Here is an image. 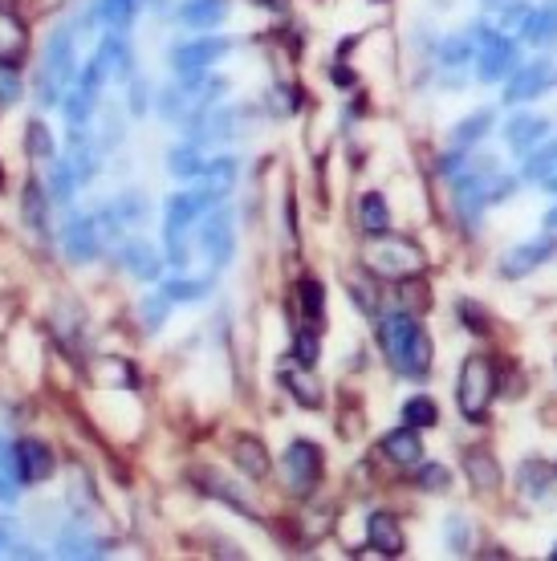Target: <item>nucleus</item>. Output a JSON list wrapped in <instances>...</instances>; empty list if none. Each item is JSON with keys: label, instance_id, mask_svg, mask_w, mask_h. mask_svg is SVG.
Here are the masks:
<instances>
[{"label": "nucleus", "instance_id": "obj_1", "mask_svg": "<svg viewBox=\"0 0 557 561\" xmlns=\"http://www.w3.org/2000/svg\"><path fill=\"white\" fill-rule=\"evenodd\" d=\"M379 342L391 370L403 374V379H427L431 374V338L403 309H391V314L379 318Z\"/></svg>", "mask_w": 557, "mask_h": 561}, {"label": "nucleus", "instance_id": "obj_2", "mask_svg": "<svg viewBox=\"0 0 557 561\" xmlns=\"http://www.w3.org/2000/svg\"><path fill=\"white\" fill-rule=\"evenodd\" d=\"M497 399V366L488 354H468L456 374V407L468 423H484L488 407Z\"/></svg>", "mask_w": 557, "mask_h": 561}, {"label": "nucleus", "instance_id": "obj_3", "mask_svg": "<svg viewBox=\"0 0 557 561\" xmlns=\"http://www.w3.org/2000/svg\"><path fill=\"white\" fill-rule=\"evenodd\" d=\"M74 78V37H70V25H61L53 37H49V49H45V74H41V102L53 106L57 102V90Z\"/></svg>", "mask_w": 557, "mask_h": 561}, {"label": "nucleus", "instance_id": "obj_4", "mask_svg": "<svg viewBox=\"0 0 557 561\" xmlns=\"http://www.w3.org/2000/svg\"><path fill=\"white\" fill-rule=\"evenodd\" d=\"M366 265L375 269L379 277H387V281H403V277L423 273V253L411 240H383V244H375L366 253Z\"/></svg>", "mask_w": 557, "mask_h": 561}, {"label": "nucleus", "instance_id": "obj_5", "mask_svg": "<svg viewBox=\"0 0 557 561\" xmlns=\"http://www.w3.org/2000/svg\"><path fill=\"white\" fill-rule=\"evenodd\" d=\"M513 70H517V45H513V37H505L497 29L480 33V53H476L480 82H505V78H513Z\"/></svg>", "mask_w": 557, "mask_h": 561}, {"label": "nucleus", "instance_id": "obj_6", "mask_svg": "<svg viewBox=\"0 0 557 561\" xmlns=\"http://www.w3.org/2000/svg\"><path fill=\"white\" fill-rule=\"evenodd\" d=\"M200 208L192 196H171L167 200V224H163V240H167V261L175 269L188 265V228L196 224Z\"/></svg>", "mask_w": 557, "mask_h": 561}, {"label": "nucleus", "instance_id": "obj_7", "mask_svg": "<svg viewBox=\"0 0 557 561\" xmlns=\"http://www.w3.org/2000/svg\"><path fill=\"white\" fill-rule=\"evenodd\" d=\"M228 49H232L228 37H196V41L179 45V49L171 53V66H175L179 78H192V74H204L212 61H220Z\"/></svg>", "mask_w": 557, "mask_h": 561}, {"label": "nucleus", "instance_id": "obj_8", "mask_svg": "<svg viewBox=\"0 0 557 561\" xmlns=\"http://www.w3.org/2000/svg\"><path fill=\"white\" fill-rule=\"evenodd\" d=\"M285 480L293 492H314V484L322 480V452L309 440H293L285 452Z\"/></svg>", "mask_w": 557, "mask_h": 561}, {"label": "nucleus", "instance_id": "obj_9", "mask_svg": "<svg viewBox=\"0 0 557 561\" xmlns=\"http://www.w3.org/2000/svg\"><path fill=\"white\" fill-rule=\"evenodd\" d=\"M549 257H557V240H553V236L525 240V244H517V248H509V253H505V261H501V277H509V281H521V277L537 273V269H541Z\"/></svg>", "mask_w": 557, "mask_h": 561}, {"label": "nucleus", "instance_id": "obj_10", "mask_svg": "<svg viewBox=\"0 0 557 561\" xmlns=\"http://www.w3.org/2000/svg\"><path fill=\"white\" fill-rule=\"evenodd\" d=\"M549 86H557L553 61H529L525 70H513L509 90H505V102H509V106H521V102H529V98H541Z\"/></svg>", "mask_w": 557, "mask_h": 561}, {"label": "nucleus", "instance_id": "obj_11", "mask_svg": "<svg viewBox=\"0 0 557 561\" xmlns=\"http://www.w3.org/2000/svg\"><path fill=\"white\" fill-rule=\"evenodd\" d=\"M492 171H497V163L492 167H484V171H464L460 179H456V212H460V220H468V224H476L480 220V212L488 208V179H492Z\"/></svg>", "mask_w": 557, "mask_h": 561}, {"label": "nucleus", "instance_id": "obj_12", "mask_svg": "<svg viewBox=\"0 0 557 561\" xmlns=\"http://www.w3.org/2000/svg\"><path fill=\"white\" fill-rule=\"evenodd\" d=\"M200 244H204V253L216 269H224L232 261V220H228V212H212L200 224Z\"/></svg>", "mask_w": 557, "mask_h": 561}, {"label": "nucleus", "instance_id": "obj_13", "mask_svg": "<svg viewBox=\"0 0 557 561\" xmlns=\"http://www.w3.org/2000/svg\"><path fill=\"white\" fill-rule=\"evenodd\" d=\"M379 452H383L387 464H395V468H411V464H419V456H423V440H419V431H415V427L403 423V427H395L391 435H383Z\"/></svg>", "mask_w": 557, "mask_h": 561}, {"label": "nucleus", "instance_id": "obj_14", "mask_svg": "<svg viewBox=\"0 0 557 561\" xmlns=\"http://www.w3.org/2000/svg\"><path fill=\"white\" fill-rule=\"evenodd\" d=\"M366 545L375 549V553H383V557H399L403 553V529H399V521L391 513H370V521H366Z\"/></svg>", "mask_w": 557, "mask_h": 561}, {"label": "nucleus", "instance_id": "obj_15", "mask_svg": "<svg viewBox=\"0 0 557 561\" xmlns=\"http://www.w3.org/2000/svg\"><path fill=\"white\" fill-rule=\"evenodd\" d=\"M25 49H29V33H25L21 17H17L13 9L0 5V61H5V66H13V61L25 57Z\"/></svg>", "mask_w": 557, "mask_h": 561}, {"label": "nucleus", "instance_id": "obj_16", "mask_svg": "<svg viewBox=\"0 0 557 561\" xmlns=\"http://www.w3.org/2000/svg\"><path fill=\"white\" fill-rule=\"evenodd\" d=\"M232 460L244 476H253V480H265L269 476V452L261 440H253V435H236L232 440Z\"/></svg>", "mask_w": 557, "mask_h": 561}, {"label": "nucleus", "instance_id": "obj_17", "mask_svg": "<svg viewBox=\"0 0 557 561\" xmlns=\"http://www.w3.org/2000/svg\"><path fill=\"white\" fill-rule=\"evenodd\" d=\"M94 253H98V224L82 216L66 228V257L86 265V261H94Z\"/></svg>", "mask_w": 557, "mask_h": 561}, {"label": "nucleus", "instance_id": "obj_18", "mask_svg": "<svg viewBox=\"0 0 557 561\" xmlns=\"http://www.w3.org/2000/svg\"><path fill=\"white\" fill-rule=\"evenodd\" d=\"M549 135V122L545 118H533V114H517L513 122H509V127H505V139H509V147L513 151H533L541 139Z\"/></svg>", "mask_w": 557, "mask_h": 561}, {"label": "nucleus", "instance_id": "obj_19", "mask_svg": "<svg viewBox=\"0 0 557 561\" xmlns=\"http://www.w3.org/2000/svg\"><path fill=\"white\" fill-rule=\"evenodd\" d=\"M228 17V0H188L179 9V21L188 29H216Z\"/></svg>", "mask_w": 557, "mask_h": 561}, {"label": "nucleus", "instance_id": "obj_20", "mask_svg": "<svg viewBox=\"0 0 557 561\" xmlns=\"http://www.w3.org/2000/svg\"><path fill=\"white\" fill-rule=\"evenodd\" d=\"M358 224H362L366 236H387V228H391V208H387V200H383L379 192H366V196L358 200Z\"/></svg>", "mask_w": 557, "mask_h": 561}, {"label": "nucleus", "instance_id": "obj_21", "mask_svg": "<svg viewBox=\"0 0 557 561\" xmlns=\"http://www.w3.org/2000/svg\"><path fill=\"white\" fill-rule=\"evenodd\" d=\"M464 472H468V480L480 492H492V488L501 484V468H497V460H492L484 448H468L464 452Z\"/></svg>", "mask_w": 557, "mask_h": 561}, {"label": "nucleus", "instance_id": "obj_22", "mask_svg": "<svg viewBox=\"0 0 557 561\" xmlns=\"http://www.w3.org/2000/svg\"><path fill=\"white\" fill-rule=\"evenodd\" d=\"M529 45H553L557 41V0H545L529 13V25L521 33Z\"/></svg>", "mask_w": 557, "mask_h": 561}, {"label": "nucleus", "instance_id": "obj_23", "mask_svg": "<svg viewBox=\"0 0 557 561\" xmlns=\"http://www.w3.org/2000/svg\"><path fill=\"white\" fill-rule=\"evenodd\" d=\"M17 460H21V480H45V476L53 472V456H49V448L37 444V440H25V444L17 448Z\"/></svg>", "mask_w": 557, "mask_h": 561}, {"label": "nucleus", "instance_id": "obj_24", "mask_svg": "<svg viewBox=\"0 0 557 561\" xmlns=\"http://www.w3.org/2000/svg\"><path fill=\"white\" fill-rule=\"evenodd\" d=\"M492 110H476V114H468V118H460L456 122V131H452V143L456 147H472V143H480L484 135H488V127H492Z\"/></svg>", "mask_w": 557, "mask_h": 561}, {"label": "nucleus", "instance_id": "obj_25", "mask_svg": "<svg viewBox=\"0 0 557 561\" xmlns=\"http://www.w3.org/2000/svg\"><path fill=\"white\" fill-rule=\"evenodd\" d=\"M553 171H557V143L537 147V151L521 163V175H525V179H533V183H545Z\"/></svg>", "mask_w": 557, "mask_h": 561}, {"label": "nucleus", "instance_id": "obj_26", "mask_svg": "<svg viewBox=\"0 0 557 561\" xmlns=\"http://www.w3.org/2000/svg\"><path fill=\"white\" fill-rule=\"evenodd\" d=\"M403 423H407V427H415V431L436 427V423H440V407L431 403L427 395H415V399H407V403H403Z\"/></svg>", "mask_w": 557, "mask_h": 561}, {"label": "nucleus", "instance_id": "obj_27", "mask_svg": "<svg viewBox=\"0 0 557 561\" xmlns=\"http://www.w3.org/2000/svg\"><path fill=\"white\" fill-rule=\"evenodd\" d=\"M167 171H171V175H179V179H196V175H208V163L200 159V151L179 147V151H171V155H167Z\"/></svg>", "mask_w": 557, "mask_h": 561}, {"label": "nucleus", "instance_id": "obj_28", "mask_svg": "<svg viewBox=\"0 0 557 561\" xmlns=\"http://www.w3.org/2000/svg\"><path fill=\"white\" fill-rule=\"evenodd\" d=\"M122 265H127L135 277H143V281H151L159 273V261H155V253L147 244H127L122 248Z\"/></svg>", "mask_w": 557, "mask_h": 561}, {"label": "nucleus", "instance_id": "obj_29", "mask_svg": "<svg viewBox=\"0 0 557 561\" xmlns=\"http://www.w3.org/2000/svg\"><path fill=\"white\" fill-rule=\"evenodd\" d=\"M285 383H289V395H293L301 407H322V391H318V379H314V374L297 370V374H285Z\"/></svg>", "mask_w": 557, "mask_h": 561}, {"label": "nucleus", "instance_id": "obj_30", "mask_svg": "<svg viewBox=\"0 0 557 561\" xmlns=\"http://www.w3.org/2000/svg\"><path fill=\"white\" fill-rule=\"evenodd\" d=\"M98 13L114 33H122L135 21V0H98Z\"/></svg>", "mask_w": 557, "mask_h": 561}, {"label": "nucleus", "instance_id": "obj_31", "mask_svg": "<svg viewBox=\"0 0 557 561\" xmlns=\"http://www.w3.org/2000/svg\"><path fill=\"white\" fill-rule=\"evenodd\" d=\"M102 61H106V70L110 74H118V78H127L131 74V49L127 45H122L118 37H110V41H102Z\"/></svg>", "mask_w": 557, "mask_h": 561}, {"label": "nucleus", "instance_id": "obj_32", "mask_svg": "<svg viewBox=\"0 0 557 561\" xmlns=\"http://www.w3.org/2000/svg\"><path fill=\"white\" fill-rule=\"evenodd\" d=\"M90 110H94V90H90V86L70 90V98H66V118H70V127H86Z\"/></svg>", "mask_w": 557, "mask_h": 561}, {"label": "nucleus", "instance_id": "obj_33", "mask_svg": "<svg viewBox=\"0 0 557 561\" xmlns=\"http://www.w3.org/2000/svg\"><path fill=\"white\" fill-rule=\"evenodd\" d=\"M78 179H82V175H78L74 163H57V167H53V179H49V183H53V196H57V200H70L74 187H78Z\"/></svg>", "mask_w": 557, "mask_h": 561}, {"label": "nucleus", "instance_id": "obj_34", "mask_svg": "<svg viewBox=\"0 0 557 561\" xmlns=\"http://www.w3.org/2000/svg\"><path fill=\"white\" fill-rule=\"evenodd\" d=\"M440 61H444L448 70H456V66H464V61H472V37H448Z\"/></svg>", "mask_w": 557, "mask_h": 561}, {"label": "nucleus", "instance_id": "obj_35", "mask_svg": "<svg viewBox=\"0 0 557 561\" xmlns=\"http://www.w3.org/2000/svg\"><path fill=\"white\" fill-rule=\"evenodd\" d=\"M208 293V281H167L163 297L167 301H200Z\"/></svg>", "mask_w": 557, "mask_h": 561}, {"label": "nucleus", "instance_id": "obj_36", "mask_svg": "<svg viewBox=\"0 0 557 561\" xmlns=\"http://www.w3.org/2000/svg\"><path fill=\"white\" fill-rule=\"evenodd\" d=\"M25 220H29V228L45 232V200H41L37 183H29V192H25Z\"/></svg>", "mask_w": 557, "mask_h": 561}, {"label": "nucleus", "instance_id": "obj_37", "mask_svg": "<svg viewBox=\"0 0 557 561\" xmlns=\"http://www.w3.org/2000/svg\"><path fill=\"white\" fill-rule=\"evenodd\" d=\"M545 480H549V472H545V464H537V460H529V464L521 468V488H529V496H545Z\"/></svg>", "mask_w": 557, "mask_h": 561}, {"label": "nucleus", "instance_id": "obj_38", "mask_svg": "<svg viewBox=\"0 0 557 561\" xmlns=\"http://www.w3.org/2000/svg\"><path fill=\"white\" fill-rule=\"evenodd\" d=\"M444 537H448V549L452 553H468V521L464 517H448V525H444Z\"/></svg>", "mask_w": 557, "mask_h": 561}, {"label": "nucleus", "instance_id": "obj_39", "mask_svg": "<svg viewBox=\"0 0 557 561\" xmlns=\"http://www.w3.org/2000/svg\"><path fill=\"white\" fill-rule=\"evenodd\" d=\"M61 553H66V557H102L106 553V545L102 541H86V537H66V541H61Z\"/></svg>", "mask_w": 557, "mask_h": 561}, {"label": "nucleus", "instance_id": "obj_40", "mask_svg": "<svg viewBox=\"0 0 557 561\" xmlns=\"http://www.w3.org/2000/svg\"><path fill=\"white\" fill-rule=\"evenodd\" d=\"M448 468L444 464H427L423 472H419V488H427V492H444L448 488Z\"/></svg>", "mask_w": 557, "mask_h": 561}, {"label": "nucleus", "instance_id": "obj_41", "mask_svg": "<svg viewBox=\"0 0 557 561\" xmlns=\"http://www.w3.org/2000/svg\"><path fill=\"white\" fill-rule=\"evenodd\" d=\"M29 151H33V159H53V139H49V131L41 127V122L29 127Z\"/></svg>", "mask_w": 557, "mask_h": 561}, {"label": "nucleus", "instance_id": "obj_42", "mask_svg": "<svg viewBox=\"0 0 557 561\" xmlns=\"http://www.w3.org/2000/svg\"><path fill=\"white\" fill-rule=\"evenodd\" d=\"M293 358L301 362V366H314V358H318V334H297V342H293Z\"/></svg>", "mask_w": 557, "mask_h": 561}, {"label": "nucleus", "instance_id": "obj_43", "mask_svg": "<svg viewBox=\"0 0 557 561\" xmlns=\"http://www.w3.org/2000/svg\"><path fill=\"white\" fill-rule=\"evenodd\" d=\"M114 212L127 220V224H135V220H143V212H147V204H143V196H135V192H127L118 204H114Z\"/></svg>", "mask_w": 557, "mask_h": 561}, {"label": "nucleus", "instance_id": "obj_44", "mask_svg": "<svg viewBox=\"0 0 557 561\" xmlns=\"http://www.w3.org/2000/svg\"><path fill=\"white\" fill-rule=\"evenodd\" d=\"M98 374H114L118 387H131V383H135L131 366H127V362H118V358H102V362H98Z\"/></svg>", "mask_w": 557, "mask_h": 561}, {"label": "nucleus", "instance_id": "obj_45", "mask_svg": "<svg viewBox=\"0 0 557 561\" xmlns=\"http://www.w3.org/2000/svg\"><path fill=\"white\" fill-rule=\"evenodd\" d=\"M297 293H301V305H305V314H309V318H318V314H322V285L305 281V285H301Z\"/></svg>", "mask_w": 557, "mask_h": 561}, {"label": "nucleus", "instance_id": "obj_46", "mask_svg": "<svg viewBox=\"0 0 557 561\" xmlns=\"http://www.w3.org/2000/svg\"><path fill=\"white\" fill-rule=\"evenodd\" d=\"M21 98V82H17V74H5L0 70V106H13Z\"/></svg>", "mask_w": 557, "mask_h": 561}, {"label": "nucleus", "instance_id": "obj_47", "mask_svg": "<svg viewBox=\"0 0 557 561\" xmlns=\"http://www.w3.org/2000/svg\"><path fill=\"white\" fill-rule=\"evenodd\" d=\"M167 305H171V301H167L163 293H159L155 301H147V309H143V314H147V326H151V330H155V326L163 322V309H167Z\"/></svg>", "mask_w": 557, "mask_h": 561}, {"label": "nucleus", "instance_id": "obj_48", "mask_svg": "<svg viewBox=\"0 0 557 561\" xmlns=\"http://www.w3.org/2000/svg\"><path fill=\"white\" fill-rule=\"evenodd\" d=\"M0 501H5V505H9V501H17V488H13L5 476H0Z\"/></svg>", "mask_w": 557, "mask_h": 561}, {"label": "nucleus", "instance_id": "obj_49", "mask_svg": "<svg viewBox=\"0 0 557 561\" xmlns=\"http://www.w3.org/2000/svg\"><path fill=\"white\" fill-rule=\"evenodd\" d=\"M541 224H545V228H549V232H557V204H553V208H549V212H545V220H541Z\"/></svg>", "mask_w": 557, "mask_h": 561}, {"label": "nucleus", "instance_id": "obj_50", "mask_svg": "<svg viewBox=\"0 0 557 561\" xmlns=\"http://www.w3.org/2000/svg\"><path fill=\"white\" fill-rule=\"evenodd\" d=\"M480 5H484V9H509L513 0H480Z\"/></svg>", "mask_w": 557, "mask_h": 561}, {"label": "nucleus", "instance_id": "obj_51", "mask_svg": "<svg viewBox=\"0 0 557 561\" xmlns=\"http://www.w3.org/2000/svg\"><path fill=\"white\" fill-rule=\"evenodd\" d=\"M545 187H549V192H553V196H557V171H553V175H549V179H545Z\"/></svg>", "mask_w": 557, "mask_h": 561}, {"label": "nucleus", "instance_id": "obj_52", "mask_svg": "<svg viewBox=\"0 0 557 561\" xmlns=\"http://www.w3.org/2000/svg\"><path fill=\"white\" fill-rule=\"evenodd\" d=\"M549 557H553V561H557V545H553V553H549Z\"/></svg>", "mask_w": 557, "mask_h": 561}, {"label": "nucleus", "instance_id": "obj_53", "mask_svg": "<svg viewBox=\"0 0 557 561\" xmlns=\"http://www.w3.org/2000/svg\"><path fill=\"white\" fill-rule=\"evenodd\" d=\"M0 545H5V529H0Z\"/></svg>", "mask_w": 557, "mask_h": 561}]
</instances>
